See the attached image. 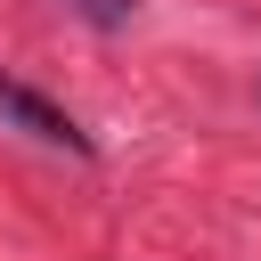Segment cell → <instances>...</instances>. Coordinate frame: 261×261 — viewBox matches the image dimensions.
<instances>
[{
    "label": "cell",
    "instance_id": "cell-1",
    "mask_svg": "<svg viewBox=\"0 0 261 261\" xmlns=\"http://www.w3.org/2000/svg\"><path fill=\"white\" fill-rule=\"evenodd\" d=\"M0 122L8 130H24V139H41V147H65V155H90V130L65 114V106H49L41 90H24L16 73H0Z\"/></svg>",
    "mask_w": 261,
    "mask_h": 261
},
{
    "label": "cell",
    "instance_id": "cell-2",
    "mask_svg": "<svg viewBox=\"0 0 261 261\" xmlns=\"http://www.w3.org/2000/svg\"><path fill=\"white\" fill-rule=\"evenodd\" d=\"M57 8H73L82 24H98V33H114V24H130L139 16V0H57Z\"/></svg>",
    "mask_w": 261,
    "mask_h": 261
}]
</instances>
